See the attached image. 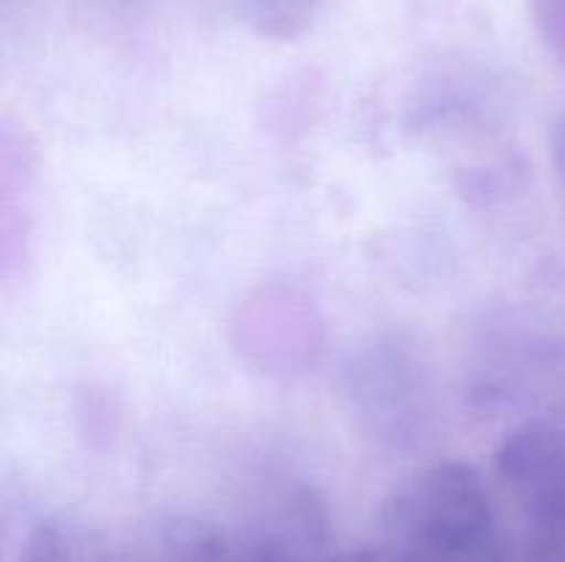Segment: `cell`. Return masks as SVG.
I'll list each match as a JSON object with an SVG mask.
<instances>
[{"label": "cell", "mask_w": 565, "mask_h": 562, "mask_svg": "<svg viewBox=\"0 0 565 562\" xmlns=\"http://www.w3.org/2000/svg\"><path fill=\"white\" fill-rule=\"evenodd\" d=\"M392 523L414 543L434 551H461L478 543L491 523L480 477L461 463L417 474L392 501Z\"/></svg>", "instance_id": "obj_1"}]
</instances>
